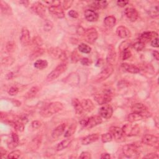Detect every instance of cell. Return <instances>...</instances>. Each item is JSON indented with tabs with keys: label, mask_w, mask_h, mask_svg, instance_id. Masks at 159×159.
I'll return each instance as SVG.
<instances>
[{
	"label": "cell",
	"mask_w": 159,
	"mask_h": 159,
	"mask_svg": "<svg viewBox=\"0 0 159 159\" xmlns=\"http://www.w3.org/2000/svg\"><path fill=\"white\" fill-rule=\"evenodd\" d=\"M69 16L72 18H78V13L76 12V11H74V10H70L69 11Z\"/></svg>",
	"instance_id": "52"
},
{
	"label": "cell",
	"mask_w": 159,
	"mask_h": 159,
	"mask_svg": "<svg viewBox=\"0 0 159 159\" xmlns=\"http://www.w3.org/2000/svg\"><path fill=\"white\" fill-rule=\"evenodd\" d=\"M76 128H77V125H76V122H73L72 123L70 126L69 127V129H68L66 132L65 133V135H64V137L65 138H70L71 136L74 134V133L76 131Z\"/></svg>",
	"instance_id": "32"
},
{
	"label": "cell",
	"mask_w": 159,
	"mask_h": 159,
	"mask_svg": "<svg viewBox=\"0 0 159 159\" xmlns=\"http://www.w3.org/2000/svg\"><path fill=\"white\" fill-rule=\"evenodd\" d=\"M122 130L125 135L129 136V137L138 135L140 132V128L137 124L132 125L130 124H127L124 125Z\"/></svg>",
	"instance_id": "5"
},
{
	"label": "cell",
	"mask_w": 159,
	"mask_h": 159,
	"mask_svg": "<svg viewBox=\"0 0 159 159\" xmlns=\"http://www.w3.org/2000/svg\"><path fill=\"white\" fill-rule=\"evenodd\" d=\"M63 108V105L60 102H52V103L45 106L41 110L40 115L43 118H49L62 111Z\"/></svg>",
	"instance_id": "1"
},
{
	"label": "cell",
	"mask_w": 159,
	"mask_h": 159,
	"mask_svg": "<svg viewBox=\"0 0 159 159\" xmlns=\"http://www.w3.org/2000/svg\"><path fill=\"white\" fill-rule=\"evenodd\" d=\"M81 103L82 105L83 111L89 112H92L94 109L95 105L93 103V101L91 99H83Z\"/></svg>",
	"instance_id": "24"
},
{
	"label": "cell",
	"mask_w": 159,
	"mask_h": 159,
	"mask_svg": "<svg viewBox=\"0 0 159 159\" xmlns=\"http://www.w3.org/2000/svg\"><path fill=\"white\" fill-rule=\"evenodd\" d=\"M20 41L21 44L23 45V46H27V45H28L30 43L31 41L30 32L26 28H23L22 29Z\"/></svg>",
	"instance_id": "15"
},
{
	"label": "cell",
	"mask_w": 159,
	"mask_h": 159,
	"mask_svg": "<svg viewBox=\"0 0 159 159\" xmlns=\"http://www.w3.org/2000/svg\"><path fill=\"white\" fill-rule=\"evenodd\" d=\"M11 138H12V140H13L14 141L18 142L19 143V136L17 134L13 132L12 134H11Z\"/></svg>",
	"instance_id": "58"
},
{
	"label": "cell",
	"mask_w": 159,
	"mask_h": 159,
	"mask_svg": "<svg viewBox=\"0 0 159 159\" xmlns=\"http://www.w3.org/2000/svg\"><path fill=\"white\" fill-rule=\"evenodd\" d=\"M16 49V44L14 41H9L6 44V49L8 53L14 52Z\"/></svg>",
	"instance_id": "39"
},
{
	"label": "cell",
	"mask_w": 159,
	"mask_h": 159,
	"mask_svg": "<svg viewBox=\"0 0 159 159\" xmlns=\"http://www.w3.org/2000/svg\"><path fill=\"white\" fill-rule=\"evenodd\" d=\"M133 112L139 113V114L142 115L144 118L149 116V112L147 109V108L143 105L142 103H138L133 105L131 108Z\"/></svg>",
	"instance_id": "10"
},
{
	"label": "cell",
	"mask_w": 159,
	"mask_h": 159,
	"mask_svg": "<svg viewBox=\"0 0 159 159\" xmlns=\"http://www.w3.org/2000/svg\"><path fill=\"white\" fill-rule=\"evenodd\" d=\"M49 10L51 15L57 18H63L65 17L63 9L59 5H52L49 7Z\"/></svg>",
	"instance_id": "14"
},
{
	"label": "cell",
	"mask_w": 159,
	"mask_h": 159,
	"mask_svg": "<svg viewBox=\"0 0 159 159\" xmlns=\"http://www.w3.org/2000/svg\"><path fill=\"white\" fill-rule=\"evenodd\" d=\"M139 146L135 144H127L122 147V152L127 158H138L140 155Z\"/></svg>",
	"instance_id": "2"
},
{
	"label": "cell",
	"mask_w": 159,
	"mask_h": 159,
	"mask_svg": "<svg viewBox=\"0 0 159 159\" xmlns=\"http://www.w3.org/2000/svg\"><path fill=\"white\" fill-rule=\"evenodd\" d=\"M153 56L154 57V58L157 60H159V54L157 51H154L153 52Z\"/></svg>",
	"instance_id": "61"
},
{
	"label": "cell",
	"mask_w": 159,
	"mask_h": 159,
	"mask_svg": "<svg viewBox=\"0 0 159 159\" xmlns=\"http://www.w3.org/2000/svg\"><path fill=\"white\" fill-rule=\"evenodd\" d=\"M124 13L127 18L132 22L135 21L139 17L138 11L133 8H127L125 9Z\"/></svg>",
	"instance_id": "17"
},
{
	"label": "cell",
	"mask_w": 159,
	"mask_h": 159,
	"mask_svg": "<svg viewBox=\"0 0 159 159\" xmlns=\"http://www.w3.org/2000/svg\"><path fill=\"white\" fill-rule=\"evenodd\" d=\"M21 151L18 150H15L11 152L10 154H9L7 157L8 158H18L21 156Z\"/></svg>",
	"instance_id": "44"
},
{
	"label": "cell",
	"mask_w": 159,
	"mask_h": 159,
	"mask_svg": "<svg viewBox=\"0 0 159 159\" xmlns=\"http://www.w3.org/2000/svg\"><path fill=\"white\" fill-rule=\"evenodd\" d=\"M80 158H92V156H91V154L88 152H83L80 156Z\"/></svg>",
	"instance_id": "53"
},
{
	"label": "cell",
	"mask_w": 159,
	"mask_h": 159,
	"mask_svg": "<svg viewBox=\"0 0 159 159\" xmlns=\"http://www.w3.org/2000/svg\"><path fill=\"white\" fill-rule=\"evenodd\" d=\"M102 122V118L100 116H93L86 119L85 127L87 128H92L98 126Z\"/></svg>",
	"instance_id": "16"
},
{
	"label": "cell",
	"mask_w": 159,
	"mask_h": 159,
	"mask_svg": "<svg viewBox=\"0 0 159 159\" xmlns=\"http://www.w3.org/2000/svg\"><path fill=\"white\" fill-rule=\"evenodd\" d=\"M65 128H66L65 124H60L59 126H58L53 130L52 132V138L54 140H57V139H59L65 131Z\"/></svg>",
	"instance_id": "19"
},
{
	"label": "cell",
	"mask_w": 159,
	"mask_h": 159,
	"mask_svg": "<svg viewBox=\"0 0 159 159\" xmlns=\"http://www.w3.org/2000/svg\"><path fill=\"white\" fill-rule=\"evenodd\" d=\"M19 92V89L16 86H12L8 90V94L11 96L16 95Z\"/></svg>",
	"instance_id": "49"
},
{
	"label": "cell",
	"mask_w": 159,
	"mask_h": 159,
	"mask_svg": "<svg viewBox=\"0 0 159 159\" xmlns=\"http://www.w3.org/2000/svg\"><path fill=\"white\" fill-rule=\"evenodd\" d=\"M73 4V1L71 0H68V1H60L59 6L63 9L66 10L69 9Z\"/></svg>",
	"instance_id": "40"
},
{
	"label": "cell",
	"mask_w": 159,
	"mask_h": 159,
	"mask_svg": "<svg viewBox=\"0 0 159 159\" xmlns=\"http://www.w3.org/2000/svg\"><path fill=\"white\" fill-rule=\"evenodd\" d=\"M42 141V138L41 135H38L34 139H33L29 144L28 146L29 150L31 151H34L37 150L39 148V147L41 146Z\"/></svg>",
	"instance_id": "18"
},
{
	"label": "cell",
	"mask_w": 159,
	"mask_h": 159,
	"mask_svg": "<svg viewBox=\"0 0 159 159\" xmlns=\"http://www.w3.org/2000/svg\"><path fill=\"white\" fill-rule=\"evenodd\" d=\"M44 53V50L42 48L38 47L36 49H35V50H34L33 52L31 54V55H30V59L31 60L35 59L39 57V56L42 55Z\"/></svg>",
	"instance_id": "35"
},
{
	"label": "cell",
	"mask_w": 159,
	"mask_h": 159,
	"mask_svg": "<svg viewBox=\"0 0 159 159\" xmlns=\"http://www.w3.org/2000/svg\"><path fill=\"white\" fill-rule=\"evenodd\" d=\"M32 44L34 45H36V47H39L42 44V41L41 38L38 36L34 37L32 39Z\"/></svg>",
	"instance_id": "47"
},
{
	"label": "cell",
	"mask_w": 159,
	"mask_h": 159,
	"mask_svg": "<svg viewBox=\"0 0 159 159\" xmlns=\"http://www.w3.org/2000/svg\"><path fill=\"white\" fill-rule=\"evenodd\" d=\"M52 28H53V23L51 21H46L45 22L44 28L45 31H50L52 29Z\"/></svg>",
	"instance_id": "48"
},
{
	"label": "cell",
	"mask_w": 159,
	"mask_h": 159,
	"mask_svg": "<svg viewBox=\"0 0 159 159\" xmlns=\"http://www.w3.org/2000/svg\"><path fill=\"white\" fill-rule=\"evenodd\" d=\"M131 52L128 48L124 49L121 50V58L122 60H127L131 57Z\"/></svg>",
	"instance_id": "38"
},
{
	"label": "cell",
	"mask_w": 159,
	"mask_h": 159,
	"mask_svg": "<svg viewBox=\"0 0 159 159\" xmlns=\"http://www.w3.org/2000/svg\"><path fill=\"white\" fill-rule=\"evenodd\" d=\"M113 113V109L109 105H104L99 109V115L104 119H109L111 118Z\"/></svg>",
	"instance_id": "11"
},
{
	"label": "cell",
	"mask_w": 159,
	"mask_h": 159,
	"mask_svg": "<svg viewBox=\"0 0 159 159\" xmlns=\"http://www.w3.org/2000/svg\"><path fill=\"white\" fill-rule=\"evenodd\" d=\"M9 123L11 126H13L16 131L19 132H22L24 129V124L18 119L15 121H10Z\"/></svg>",
	"instance_id": "28"
},
{
	"label": "cell",
	"mask_w": 159,
	"mask_h": 159,
	"mask_svg": "<svg viewBox=\"0 0 159 159\" xmlns=\"http://www.w3.org/2000/svg\"><path fill=\"white\" fill-rule=\"evenodd\" d=\"M80 62L83 65H86V66H88L90 64V62H89V60L87 58H83L81 59L80 60Z\"/></svg>",
	"instance_id": "57"
},
{
	"label": "cell",
	"mask_w": 159,
	"mask_h": 159,
	"mask_svg": "<svg viewBox=\"0 0 159 159\" xmlns=\"http://www.w3.org/2000/svg\"><path fill=\"white\" fill-rule=\"evenodd\" d=\"M83 37L88 43L93 44L96 41L98 37V34L96 30L94 28H90L85 31L83 33Z\"/></svg>",
	"instance_id": "7"
},
{
	"label": "cell",
	"mask_w": 159,
	"mask_h": 159,
	"mask_svg": "<svg viewBox=\"0 0 159 159\" xmlns=\"http://www.w3.org/2000/svg\"><path fill=\"white\" fill-rule=\"evenodd\" d=\"M15 62V59L12 57H7L2 60V64L4 66H9L12 65Z\"/></svg>",
	"instance_id": "42"
},
{
	"label": "cell",
	"mask_w": 159,
	"mask_h": 159,
	"mask_svg": "<svg viewBox=\"0 0 159 159\" xmlns=\"http://www.w3.org/2000/svg\"><path fill=\"white\" fill-rule=\"evenodd\" d=\"M80 56L78 52L76 50L73 51L71 55V61H72V63H76L80 60Z\"/></svg>",
	"instance_id": "46"
},
{
	"label": "cell",
	"mask_w": 159,
	"mask_h": 159,
	"mask_svg": "<svg viewBox=\"0 0 159 159\" xmlns=\"http://www.w3.org/2000/svg\"><path fill=\"white\" fill-rule=\"evenodd\" d=\"M99 136L98 134H93L87 135L86 137L83 139L82 144L83 145H89L90 144L97 141L99 139Z\"/></svg>",
	"instance_id": "25"
},
{
	"label": "cell",
	"mask_w": 159,
	"mask_h": 159,
	"mask_svg": "<svg viewBox=\"0 0 159 159\" xmlns=\"http://www.w3.org/2000/svg\"><path fill=\"white\" fill-rule=\"evenodd\" d=\"M6 153H7V152L3 148V147H1V155H2V158L6 157Z\"/></svg>",
	"instance_id": "59"
},
{
	"label": "cell",
	"mask_w": 159,
	"mask_h": 159,
	"mask_svg": "<svg viewBox=\"0 0 159 159\" xmlns=\"http://www.w3.org/2000/svg\"><path fill=\"white\" fill-rule=\"evenodd\" d=\"M133 47L138 51H141L143 50L145 47V44L142 43L141 41H138L137 42H135L133 44Z\"/></svg>",
	"instance_id": "45"
},
{
	"label": "cell",
	"mask_w": 159,
	"mask_h": 159,
	"mask_svg": "<svg viewBox=\"0 0 159 159\" xmlns=\"http://www.w3.org/2000/svg\"><path fill=\"white\" fill-rule=\"evenodd\" d=\"M72 106L75 109L76 114L78 115H82L83 112L82 105L80 101L77 98H75L72 100Z\"/></svg>",
	"instance_id": "26"
},
{
	"label": "cell",
	"mask_w": 159,
	"mask_h": 159,
	"mask_svg": "<svg viewBox=\"0 0 159 159\" xmlns=\"http://www.w3.org/2000/svg\"><path fill=\"white\" fill-rule=\"evenodd\" d=\"M128 3H129V2L128 1H118L117 2V5L121 8L126 6Z\"/></svg>",
	"instance_id": "56"
},
{
	"label": "cell",
	"mask_w": 159,
	"mask_h": 159,
	"mask_svg": "<svg viewBox=\"0 0 159 159\" xmlns=\"http://www.w3.org/2000/svg\"><path fill=\"white\" fill-rule=\"evenodd\" d=\"M85 17L88 21L95 22L98 20L99 16L96 11L92 9H87L85 12Z\"/></svg>",
	"instance_id": "21"
},
{
	"label": "cell",
	"mask_w": 159,
	"mask_h": 159,
	"mask_svg": "<svg viewBox=\"0 0 159 159\" xmlns=\"http://www.w3.org/2000/svg\"><path fill=\"white\" fill-rule=\"evenodd\" d=\"M116 32L118 36L122 39L129 37L131 36V32L129 30L124 26H119L116 29Z\"/></svg>",
	"instance_id": "23"
},
{
	"label": "cell",
	"mask_w": 159,
	"mask_h": 159,
	"mask_svg": "<svg viewBox=\"0 0 159 159\" xmlns=\"http://www.w3.org/2000/svg\"><path fill=\"white\" fill-rule=\"evenodd\" d=\"M39 88L37 86H34L31 88V89L26 94V97L28 98H31L34 97L37 95V93L39 92Z\"/></svg>",
	"instance_id": "37"
},
{
	"label": "cell",
	"mask_w": 159,
	"mask_h": 159,
	"mask_svg": "<svg viewBox=\"0 0 159 159\" xmlns=\"http://www.w3.org/2000/svg\"><path fill=\"white\" fill-rule=\"evenodd\" d=\"M149 15L153 18H156L158 16V6H155L154 7L151 8L149 11Z\"/></svg>",
	"instance_id": "41"
},
{
	"label": "cell",
	"mask_w": 159,
	"mask_h": 159,
	"mask_svg": "<svg viewBox=\"0 0 159 159\" xmlns=\"http://www.w3.org/2000/svg\"><path fill=\"white\" fill-rule=\"evenodd\" d=\"M142 142L144 144L147 145L155 147L158 145L159 139L157 136L152 134H146L143 136Z\"/></svg>",
	"instance_id": "9"
},
{
	"label": "cell",
	"mask_w": 159,
	"mask_h": 159,
	"mask_svg": "<svg viewBox=\"0 0 159 159\" xmlns=\"http://www.w3.org/2000/svg\"><path fill=\"white\" fill-rule=\"evenodd\" d=\"M121 67L125 71L131 73H138L140 72L139 68L133 64L124 63L121 64Z\"/></svg>",
	"instance_id": "22"
},
{
	"label": "cell",
	"mask_w": 159,
	"mask_h": 159,
	"mask_svg": "<svg viewBox=\"0 0 159 159\" xmlns=\"http://www.w3.org/2000/svg\"><path fill=\"white\" fill-rule=\"evenodd\" d=\"M112 93L111 91H106V92L103 93H100V94H96L94 96L95 100L97 102V103L100 105H104L109 102H110L112 99Z\"/></svg>",
	"instance_id": "4"
},
{
	"label": "cell",
	"mask_w": 159,
	"mask_h": 159,
	"mask_svg": "<svg viewBox=\"0 0 159 159\" xmlns=\"http://www.w3.org/2000/svg\"><path fill=\"white\" fill-rule=\"evenodd\" d=\"M151 45L154 47H158V37H156L152 41Z\"/></svg>",
	"instance_id": "55"
},
{
	"label": "cell",
	"mask_w": 159,
	"mask_h": 159,
	"mask_svg": "<svg viewBox=\"0 0 159 159\" xmlns=\"http://www.w3.org/2000/svg\"><path fill=\"white\" fill-rule=\"evenodd\" d=\"M116 19L113 16H109L105 18L104 20V24L106 28L111 29L116 24Z\"/></svg>",
	"instance_id": "27"
},
{
	"label": "cell",
	"mask_w": 159,
	"mask_h": 159,
	"mask_svg": "<svg viewBox=\"0 0 159 159\" xmlns=\"http://www.w3.org/2000/svg\"><path fill=\"white\" fill-rule=\"evenodd\" d=\"M113 71H114V68H113L112 65H109L98 75V76L96 77V81L98 82L105 81V80H106L111 75Z\"/></svg>",
	"instance_id": "8"
},
{
	"label": "cell",
	"mask_w": 159,
	"mask_h": 159,
	"mask_svg": "<svg viewBox=\"0 0 159 159\" xmlns=\"http://www.w3.org/2000/svg\"><path fill=\"white\" fill-rule=\"evenodd\" d=\"M108 5V3L106 1H101V2H95L92 6L95 9H105Z\"/></svg>",
	"instance_id": "33"
},
{
	"label": "cell",
	"mask_w": 159,
	"mask_h": 159,
	"mask_svg": "<svg viewBox=\"0 0 159 159\" xmlns=\"http://www.w3.org/2000/svg\"><path fill=\"white\" fill-rule=\"evenodd\" d=\"M34 65V67L36 69L39 70H43L45 69V68H47V67L48 66V62L45 60L40 59L36 60Z\"/></svg>",
	"instance_id": "31"
},
{
	"label": "cell",
	"mask_w": 159,
	"mask_h": 159,
	"mask_svg": "<svg viewBox=\"0 0 159 159\" xmlns=\"http://www.w3.org/2000/svg\"><path fill=\"white\" fill-rule=\"evenodd\" d=\"M112 139V136L109 132L104 134L101 135V141L104 143L111 142Z\"/></svg>",
	"instance_id": "43"
},
{
	"label": "cell",
	"mask_w": 159,
	"mask_h": 159,
	"mask_svg": "<svg viewBox=\"0 0 159 159\" xmlns=\"http://www.w3.org/2000/svg\"><path fill=\"white\" fill-rule=\"evenodd\" d=\"M144 117L139 113L136 112H132L131 114L129 115L127 117V120L129 122H134L136 121H139L144 119Z\"/></svg>",
	"instance_id": "30"
},
{
	"label": "cell",
	"mask_w": 159,
	"mask_h": 159,
	"mask_svg": "<svg viewBox=\"0 0 159 159\" xmlns=\"http://www.w3.org/2000/svg\"><path fill=\"white\" fill-rule=\"evenodd\" d=\"M109 133L112 135V138L118 142H122L125 141L126 135L124 134L122 129L116 126H112L109 128Z\"/></svg>",
	"instance_id": "6"
},
{
	"label": "cell",
	"mask_w": 159,
	"mask_h": 159,
	"mask_svg": "<svg viewBox=\"0 0 159 159\" xmlns=\"http://www.w3.org/2000/svg\"><path fill=\"white\" fill-rule=\"evenodd\" d=\"M32 10L39 16L43 18L45 15V8L41 2H35L31 6Z\"/></svg>",
	"instance_id": "13"
},
{
	"label": "cell",
	"mask_w": 159,
	"mask_h": 159,
	"mask_svg": "<svg viewBox=\"0 0 159 159\" xmlns=\"http://www.w3.org/2000/svg\"><path fill=\"white\" fill-rule=\"evenodd\" d=\"M42 125V123L41 121H34L32 123H31V126H32V128L34 129H39Z\"/></svg>",
	"instance_id": "50"
},
{
	"label": "cell",
	"mask_w": 159,
	"mask_h": 159,
	"mask_svg": "<svg viewBox=\"0 0 159 159\" xmlns=\"http://www.w3.org/2000/svg\"><path fill=\"white\" fill-rule=\"evenodd\" d=\"M111 158V155L109 154H103L101 155V158L109 159Z\"/></svg>",
	"instance_id": "60"
},
{
	"label": "cell",
	"mask_w": 159,
	"mask_h": 159,
	"mask_svg": "<svg viewBox=\"0 0 159 159\" xmlns=\"http://www.w3.org/2000/svg\"><path fill=\"white\" fill-rule=\"evenodd\" d=\"M158 37L157 33L155 32H145L142 33V34L139 36V41L142 42L144 44L148 43L151 40H153L154 39Z\"/></svg>",
	"instance_id": "12"
},
{
	"label": "cell",
	"mask_w": 159,
	"mask_h": 159,
	"mask_svg": "<svg viewBox=\"0 0 159 159\" xmlns=\"http://www.w3.org/2000/svg\"><path fill=\"white\" fill-rule=\"evenodd\" d=\"M19 3L22 4V5H24V6H28V5H29V2L28 1H21V2H19Z\"/></svg>",
	"instance_id": "62"
},
{
	"label": "cell",
	"mask_w": 159,
	"mask_h": 159,
	"mask_svg": "<svg viewBox=\"0 0 159 159\" xmlns=\"http://www.w3.org/2000/svg\"><path fill=\"white\" fill-rule=\"evenodd\" d=\"M18 144H19L18 142H16L14 141L13 140H12L10 142L8 143V148H9V149H13L16 148V147L18 145Z\"/></svg>",
	"instance_id": "51"
},
{
	"label": "cell",
	"mask_w": 159,
	"mask_h": 159,
	"mask_svg": "<svg viewBox=\"0 0 159 159\" xmlns=\"http://www.w3.org/2000/svg\"><path fill=\"white\" fill-rule=\"evenodd\" d=\"M78 50L82 53L89 54L92 51V48L85 44H81L78 45Z\"/></svg>",
	"instance_id": "36"
},
{
	"label": "cell",
	"mask_w": 159,
	"mask_h": 159,
	"mask_svg": "<svg viewBox=\"0 0 159 159\" xmlns=\"http://www.w3.org/2000/svg\"><path fill=\"white\" fill-rule=\"evenodd\" d=\"M144 158H158V155L155 153H151L147 154L144 157Z\"/></svg>",
	"instance_id": "54"
},
{
	"label": "cell",
	"mask_w": 159,
	"mask_h": 159,
	"mask_svg": "<svg viewBox=\"0 0 159 159\" xmlns=\"http://www.w3.org/2000/svg\"><path fill=\"white\" fill-rule=\"evenodd\" d=\"M67 69V65L66 63L63 62L60 63L48 75L47 77V80L48 81H52L56 78H57L59 76L61 75V74H62L63 72L66 71Z\"/></svg>",
	"instance_id": "3"
},
{
	"label": "cell",
	"mask_w": 159,
	"mask_h": 159,
	"mask_svg": "<svg viewBox=\"0 0 159 159\" xmlns=\"http://www.w3.org/2000/svg\"><path fill=\"white\" fill-rule=\"evenodd\" d=\"M0 6H1L2 12L5 15H10L11 13V7L5 2H0Z\"/></svg>",
	"instance_id": "34"
},
{
	"label": "cell",
	"mask_w": 159,
	"mask_h": 159,
	"mask_svg": "<svg viewBox=\"0 0 159 159\" xmlns=\"http://www.w3.org/2000/svg\"><path fill=\"white\" fill-rule=\"evenodd\" d=\"M116 52L112 45H111L109 48L106 60L109 65H112L116 62Z\"/></svg>",
	"instance_id": "20"
},
{
	"label": "cell",
	"mask_w": 159,
	"mask_h": 159,
	"mask_svg": "<svg viewBox=\"0 0 159 159\" xmlns=\"http://www.w3.org/2000/svg\"><path fill=\"white\" fill-rule=\"evenodd\" d=\"M72 140L73 139L72 138H68V139L62 141L61 142H60L57 145V148H56L57 151H61L66 149L67 147H68L70 145V144H71Z\"/></svg>",
	"instance_id": "29"
}]
</instances>
